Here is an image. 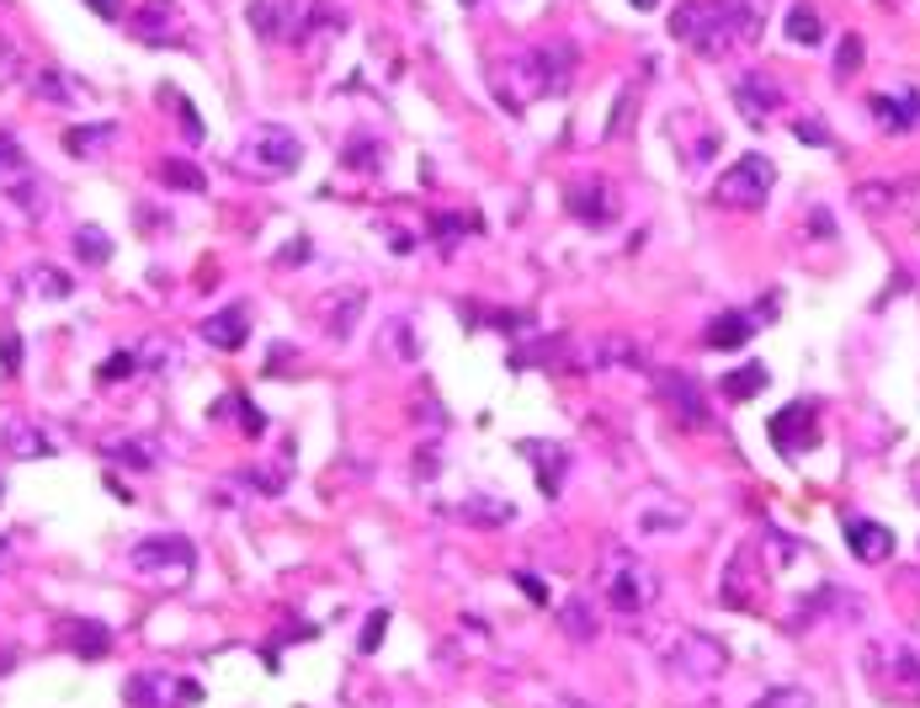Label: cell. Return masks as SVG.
Here are the masks:
<instances>
[{
	"instance_id": "1",
	"label": "cell",
	"mask_w": 920,
	"mask_h": 708,
	"mask_svg": "<svg viewBox=\"0 0 920 708\" xmlns=\"http://www.w3.org/2000/svg\"><path fill=\"white\" fill-rule=\"evenodd\" d=\"M671 32L708 59H724L729 49H745L761 38V17L745 0H686L671 17Z\"/></svg>"
},
{
	"instance_id": "2",
	"label": "cell",
	"mask_w": 920,
	"mask_h": 708,
	"mask_svg": "<svg viewBox=\"0 0 920 708\" xmlns=\"http://www.w3.org/2000/svg\"><path fill=\"white\" fill-rule=\"evenodd\" d=\"M570 70H575V49L570 43H543V49H522L511 53L506 65L495 70V91L506 107H533V101L554 97L570 86Z\"/></svg>"
},
{
	"instance_id": "3",
	"label": "cell",
	"mask_w": 920,
	"mask_h": 708,
	"mask_svg": "<svg viewBox=\"0 0 920 708\" xmlns=\"http://www.w3.org/2000/svg\"><path fill=\"white\" fill-rule=\"evenodd\" d=\"M772 181H776V166L766 155H740L734 166H729L719 181H713V203H724V208H761L766 197H772Z\"/></svg>"
},
{
	"instance_id": "4",
	"label": "cell",
	"mask_w": 920,
	"mask_h": 708,
	"mask_svg": "<svg viewBox=\"0 0 920 708\" xmlns=\"http://www.w3.org/2000/svg\"><path fill=\"white\" fill-rule=\"evenodd\" d=\"M606 587V602L623 612V618H633V612H650V602L660 597V581H654V570L644 560H633V554H612V564H606L602 576Z\"/></svg>"
},
{
	"instance_id": "5",
	"label": "cell",
	"mask_w": 920,
	"mask_h": 708,
	"mask_svg": "<svg viewBox=\"0 0 920 708\" xmlns=\"http://www.w3.org/2000/svg\"><path fill=\"white\" fill-rule=\"evenodd\" d=\"M128 564H133L139 576H170V581H187V576L197 570V549H192V538H181V533H155V538H145V543H133Z\"/></svg>"
},
{
	"instance_id": "6",
	"label": "cell",
	"mask_w": 920,
	"mask_h": 708,
	"mask_svg": "<svg viewBox=\"0 0 920 708\" xmlns=\"http://www.w3.org/2000/svg\"><path fill=\"white\" fill-rule=\"evenodd\" d=\"M245 155L261 166V171H293L298 160H304V139L293 134L288 122H256L250 128V139H245Z\"/></svg>"
},
{
	"instance_id": "7",
	"label": "cell",
	"mask_w": 920,
	"mask_h": 708,
	"mask_svg": "<svg viewBox=\"0 0 920 708\" xmlns=\"http://www.w3.org/2000/svg\"><path fill=\"white\" fill-rule=\"evenodd\" d=\"M665 666H671V677H681V682L708 687L724 671V645L708 635H681L676 645H671V660H665Z\"/></svg>"
},
{
	"instance_id": "8",
	"label": "cell",
	"mask_w": 920,
	"mask_h": 708,
	"mask_svg": "<svg viewBox=\"0 0 920 708\" xmlns=\"http://www.w3.org/2000/svg\"><path fill=\"white\" fill-rule=\"evenodd\" d=\"M734 101H740V112H745L751 122H761V118H772L776 107H782V86H776L766 70H751V75H740V80H734Z\"/></svg>"
},
{
	"instance_id": "9",
	"label": "cell",
	"mask_w": 920,
	"mask_h": 708,
	"mask_svg": "<svg viewBox=\"0 0 920 708\" xmlns=\"http://www.w3.org/2000/svg\"><path fill=\"white\" fill-rule=\"evenodd\" d=\"M202 342L218 346V352H240L250 342V309L245 304H229V309H218V315L202 319Z\"/></svg>"
},
{
	"instance_id": "10",
	"label": "cell",
	"mask_w": 920,
	"mask_h": 708,
	"mask_svg": "<svg viewBox=\"0 0 920 708\" xmlns=\"http://www.w3.org/2000/svg\"><path fill=\"white\" fill-rule=\"evenodd\" d=\"M250 27L261 32V38H271V43H283V38H293L298 32V0H250Z\"/></svg>"
},
{
	"instance_id": "11",
	"label": "cell",
	"mask_w": 920,
	"mask_h": 708,
	"mask_svg": "<svg viewBox=\"0 0 920 708\" xmlns=\"http://www.w3.org/2000/svg\"><path fill=\"white\" fill-rule=\"evenodd\" d=\"M847 543H851V554L857 560H889L894 554V533L889 528H878L872 517H847Z\"/></svg>"
},
{
	"instance_id": "12",
	"label": "cell",
	"mask_w": 920,
	"mask_h": 708,
	"mask_svg": "<svg viewBox=\"0 0 920 708\" xmlns=\"http://www.w3.org/2000/svg\"><path fill=\"white\" fill-rule=\"evenodd\" d=\"M570 214L585 224H612L617 203L606 193V181H575V187H570Z\"/></svg>"
},
{
	"instance_id": "13",
	"label": "cell",
	"mask_w": 920,
	"mask_h": 708,
	"mask_svg": "<svg viewBox=\"0 0 920 708\" xmlns=\"http://www.w3.org/2000/svg\"><path fill=\"white\" fill-rule=\"evenodd\" d=\"M660 390H665V400H671V411L686 421V426H703L708 421V405H703V390L686 378V373H665L660 378Z\"/></svg>"
},
{
	"instance_id": "14",
	"label": "cell",
	"mask_w": 920,
	"mask_h": 708,
	"mask_svg": "<svg viewBox=\"0 0 920 708\" xmlns=\"http://www.w3.org/2000/svg\"><path fill=\"white\" fill-rule=\"evenodd\" d=\"M128 27L149 38V43H160V38H181V11L170 6V0H149L139 17H128Z\"/></svg>"
},
{
	"instance_id": "15",
	"label": "cell",
	"mask_w": 920,
	"mask_h": 708,
	"mask_svg": "<svg viewBox=\"0 0 920 708\" xmlns=\"http://www.w3.org/2000/svg\"><path fill=\"white\" fill-rule=\"evenodd\" d=\"M522 453L537 464V490H543V495H558V485H564V469H570V453H564L558 442H548V453H543L537 442H522Z\"/></svg>"
},
{
	"instance_id": "16",
	"label": "cell",
	"mask_w": 920,
	"mask_h": 708,
	"mask_svg": "<svg viewBox=\"0 0 920 708\" xmlns=\"http://www.w3.org/2000/svg\"><path fill=\"white\" fill-rule=\"evenodd\" d=\"M872 118L883 122V128H916L920 122V91H904V97H889V91H878L872 97Z\"/></svg>"
},
{
	"instance_id": "17",
	"label": "cell",
	"mask_w": 920,
	"mask_h": 708,
	"mask_svg": "<svg viewBox=\"0 0 920 708\" xmlns=\"http://www.w3.org/2000/svg\"><path fill=\"white\" fill-rule=\"evenodd\" d=\"M170 677L166 671H139V677H128V704L133 708H170L166 692H170Z\"/></svg>"
},
{
	"instance_id": "18",
	"label": "cell",
	"mask_w": 920,
	"mask_h": 708,
	"mask_svg": "<svg viewBox=\"0 0 920 708\" xmlns=\"http://www.w3.org/2000/svg\"><path fill=\"white\" fill-rule=\"evenodd\" d=\"M70 645L86 660H101V656H112V629L97 623V618H80V623H70Z\"/></svg>"
},
{
	"instance_id": "19",
	"label": "cell",
	"mask_w": 920,
	"mask_h": 708,
	"mask_svg": "<svg viewBox=\"0 0 920 708\" xmlns=\"http://www.w3.org/2000/svg\"><path fill=\"white\" fill-rule=\"evenodd\" d=\"M755 331V315L745 309H729V315L713 319V331H708V346H745V336Z\"/></svg>"
},
{
	"instance_id": "20",
	"label": "cell",
	"mask_w": 920,
	"mask_h": 708,
	"mask_svg": "<svg viewBox=\"0 0 920 708\" xmlns=\"http://www.w3.org/2000/svg\"><path fill=\"white\" fill-rule=\"evenodd\" d=\"M458 517L479 522V528H506L511 517H516V507H511V501H489V495H468L458 507Z\"/></svg>"
},
{
	"instance_id": "21",
	"label": "cell",
	"mask_w": 920,
	"mask_h": 708,
	"mask_svg": "<svg viewBox=\"0 0 920 708\" xmlns=\"http://www.w3.org/2000/svg\"><path fill=\"white\" fill-rule=\"evenodd\" d=\"M558 623H564V635L570 639H596V608L585 602V597H570L564 608H558Z\"/></svg>"
},
{
	"instance_id": "22",
	"label": "cell",
	"mask_w": 920,
	"mask_h": 708,
	"mask_svg": "<svg viewBox=\"0 0 920 708\" xmlns=\"http://www.w3.org/2000/svg\"><path fill=\"white\" fill-rule=\"evenodd\" d=\"M32 91L49 101V107H70V101H80V86H75V80H70L65 70H38Z\"/></svg>"
},
{
	"instance_id": "23",
	"label": "cell",
	"mask_w": 920,
	"mask_h": 708,
	"mask_svg": "<svg viewBox=\"0 0 920 708\" xmlns=\"http://www.w3.org/2000/svg\"><path fill=\"white\" fill-rule=\"evenodd\" d=\"M719 390H724V400H751L755 390H766V367L745 363L740 373H724V378H719Z\"/></svg>"
},
{
	"instance_id": "24",
	"label": "cell",
	"mask_w": 920,
	"mask_h": 708,
	"mask_svg": "<svg viewBox=\"0 0 920 708\" xmlns=\"http://www.w3.org/2000/svg\"><path fill=\"white\" fill-rule=\"evenodd\" d=\"M6 448H11V459H32V453H53V442L43 432H32L27 421H11L6 426Z\"/></svg>"
},
{
	"instance_id": "25",
	"label": "cell",
	"mask_w": 920,
	"mask_h": 708,
	"mask_svg": "<svg viewBox=\"0 0 920 708\" xmlns=\"http://www.w3.org/2000/svg\"><path fill=\"white\" fill-rule=\"evenodd\" d=\"M788 38H793V43H820L824 38V22H820V11H814V6H793V11H788Z\"/></svg>"
},
{
	"instance_id": "26",
	"label": "cell",
	"mask_w": 920,
	"mask_h": 708,
	"mask_svg": "<svg viewBox=\"0 0 920 708\" xmlns=\"http://www.w3.org/2000/svg\"><path fill=\"white\" fill-rule=\"evenodd\" d=\"M75 256H80V262H86V267H101V262H107V256H112V240H107V235H101L97 224H86V229H80V235H75Z\"/></svg>"
},
{
	"instance_id": "27",
	"label": "cell",
	"mask_w": 920,
	"mask_h": 708,
	"mask_svg": "<svg viewBox=\"0 0 920 708\" xmlns=\"http://www.w3.org/2000/svg\"><path fill=\"white\" fill-rule=\"evenodd\" d=\"M112 134H118L112 122H91V128H70V134H65V149H70V155H91V149H101V139H112Z\"/></svg>"
},
{
	"instance_id": "28",
	"label": "cell",
	"mask_w": 920,
	"mask_h": 708,
	"mask_svg": "<svg viewBox=\"0 0 920 708\" xmlns=\"http://www.w3.org/2000/svg\"><path fill=\"white\" fill-rule=\"evenodd\" d=\"M160 181L181 187V193H202V187H208V181H202V171H197V166H187V160H160Z\"/></svg>"
},
{
	"instance_id": "29",
	"label": "cell",
	"mask_w": 920,
	"mask_h": 708,
	"mask_svg": "<svg viewBox=\"0 0 920 708\" xmlns=\"http://www.w3.org/2000/svg\"><path fill=\"white\" fill-rule=\"evenodd\" d=\"M340 160H346V166H378V160H384V149L373 145V139H367V134H357V139H352V145L340 149Z\"/></svg>"
},
{
	"instance_id": "30",
	"label": "cell",
	"mask_w": 920,
	"mask_h": 708,
	"mask_svg": "<svg viewBox=\"0 0 920 708\" xmlns=\"http://www.w3.org/2000/svg\"><path fill=\"white\" fill-rule=\"evenodd\" d=\"M755 708H809V692H803V687H776V692H766Z\"/></svg>"
},
{
	"instance_id": "31",
	"label": "cell",
	"mask_w": 920,
	"mask_h": 708,
	"mask_svg": "<svg viewBox=\"0 0 920 708\" xmlns=\"http://www.w3.org/2000/svg\"><path fill=\"white\" fill-rule=\"evenodd\" d=\"M384 635H388V612L378 608V612H373V618H367V629H363V645H357V650H363V656H373V650H378V645H384Z\"/></svg>"
},
{
	"instance_id": "32",
	"label": "cell",
	"mask_w": 920,
	"mask_h": 708,
	"mask_svg": "<svg viewBox=\"0 0 920 708\" xmlns=\"http://www.w3.org/2000/svg\"><path fill=\"white\" fill-rule=\"evenodd\" d=\"M857 70H862V38L851 32L847 43H841V59H835V75L847 80V75H857Z\"/></svg>"
},
{
	"instance_id": "33",
	"label": "cell",
	"mask_w": 920,
	"mask_h": 708,
	"mask_svg": "<svg viewBox=\"0 0 920 708\" xmlns=\"http://www.w3.org/2000/svg\"><path fill=\"white\" fill-rule=\"evenodd\" d=\"M32 288H43V294L65 298V294H70V277H53V267H32Z\"/></svg>"
},
{
	"instance_id": "34",
	"label": "cell",
	"mask_w": 920,
	"mask_h": 708,
	"mask_svg": "<svg viewBox=\"0 0 920 708\" xmlns=\"http://www.w3.org/2000/svg\"><path fill=\"white\" fill-rule=\"evenodd\" d=\"M17 166H22V145H17V139H11V134L0 128V176L17 171Z\"/></svg>"
},
{
	"instance_id": "35",
	"label": "cell",
	"mask_w": 920,
	"mask_h": 708,
	"mask_svg": "<svg viewBox=\"0 0 920 708\" xmlns=\"http://www.w3.org/2000/svg\"><path fill=\"white\" fill-rule=\"evenodd\" d=\"M0 367H6V373H17V367H22V342H17L11 331L0 336Z\"/></svg>"
},
{
	"instance_id": "36",
	"label": "cell",
	"mask_w": 920,
	"mask_h": 708,
	"mask_svg": "<svg viewBox=\"0 0 920 708\" xmlns=\"http://www.w3.org/2000/svg\"><path fill=\"white\" fill-rule=\"evenodd\" d=\"M128 373H133V352H118L112 363L101 367V384H112V378H128Z\"/></svg>"
},
{
	"instance_id": "37",
	"label": "cell",
	"mask_w": 920,
	"mask_h": 708,
	"mask_svg": "<svg viewBox=\"0 0 920 708\" xmlns=\"http://www.w3.org/2000/svg\"><path fill=\"white\" fill-rule=\"evenodd\" d=\"M799 139H809V145H830V128H824V122H814V118H803V122H799Z\"/></svg>"
},
{
	"instance_id": "38",
	"label": "cell",
	"mask_w": 920,
	"mask_h": 708,
	"mask_svg": "<svg viewBox=\"0 0 920 708\" xmlns=\"http://www.w3.org/2000/svg\"><path fill=\"white\" fill-rule=\"evenodd\" d=\"M86 6H91L97 17H118V6H122V0H86Z\"/></svg>"
},
{
	"instance_id": "39",
	"label": "cell",
	"mask_w": 920,
	"mask_h": 708,
	"mask_svg": "<svg viewBox=\"0 0 920 708\" xmlns=\"http://www.w3.org/2000/svg\"><path fill=\"white\" fill-rule=\"evenodd\" d=\"M548 708H596V704H585V698H554Z\"/></svg>"
},
{
	"instance_id": "40",
	"label": "cell",
	"mask_w": 920,
	"mask_h": 708,
	"mask_svg": "<svg viewBox=\"0 0 920 708\" xmlns=\"http://www.w3.org/2000/svg\"><path fill=\"white\" fill-rule=\"evenodd\" d=\"M633 6H644V11H650V6H660V0H633Z\"/></svg>"
}]
</instances>
